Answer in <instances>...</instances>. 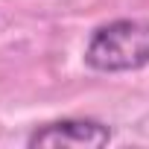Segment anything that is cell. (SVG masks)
Wrapping results in <instances>:
<instances>
[{"instance_id": "7a4b0ae2", "label": "cell", "mask_w": 149, "mask_h": 149, "mask_svg": "<svg viewBox=\"0 0 149 149\" xmlns=\"http://www.w3.org/2000/svg\"><path fill=\"white\" fill-rule=\"evenodd\" d=\"M105 143H111V129L91 117L53 120L26 137L29 149H100Z\"/></svg>"}, {"instance_id": "6da1fadb", "label": "cell", "mask_w": 149, "mask_h": 149, "mask_svg": "<svg viewBox=\"0 0 149 149\" xmlns=\"http://www.w3.org/2000/svg\"><path fill=\"white\" fill-rule=\"evenodd\" d=\"M85 64L97 73H132L149 64V21L120 18L91 32Z\"/></svg>"}]
</instances>
